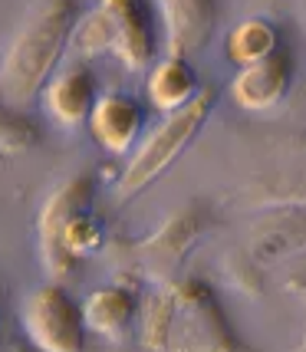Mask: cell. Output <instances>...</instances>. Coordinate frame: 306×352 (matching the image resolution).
I'll list each match as a JSON object with an SVG mask.
<instances>
[{
  "instance_id": "4",
  "label": "cell",
  "mask_w": 306,
  "mask_h": 352,
  "mask_svg": "<svg viewBox=\"0 0 306 352\" xmlns=\"http://www.w3.org/2000/svg\"><path fill=\"white\" fill-rule=\"evenodd\" d=\"M234 201L254 211L306 208V129H270L247 155Z\"/></svg>"
},
{
  "instance_id": "17",
  "label": "cell",
  "mask_w": 306,
  "mask_h": 352,
  "mask_svg": "<svg viewBox=\"0 0 306 352\" xmlns=\"http://www.w3.org/2000/svg\"><path fill=\"white\" fill-rule=\"evenodd\" d=\"M40 142V129L33 119H27L20 109H3V119H0V152L7 158L27 152Z\"/></svg>"
},
{
  "instance_id": "7",
  "label": "cell",
  "mask_w": 306,
  "mask_h": 352,
  "mask_svg": "<svg viewBox=\"0 0 306 352\" xmlns=\"http://www.w3.org/2000/svg\"><path fill=\"white\" fill-rule=\"evenodd\" d=\"M211 224H215V217L208 214V208L201 201H188L178 211H171L162 221V228L132 247L138 274L149 276L158 287L178 280V267L188 261V254L198 247L201 234Z\"/></svg>"
},
{
  "instance_id": "5",
  "label": "cell",
  "mask_w": 306,
  "mask_h": 352,
  "mask_svg": "<svg viewBox=\"0 0 306 352\" xmlns=\"http://www.w3.org/2000/svg\"><path fill=\"white\" fill-rule=\"evenodd\" d=\"M76 60H92L112 53L125 69H152L155 63V27L152 10L138 0H102L79 16L69 40Z\"/></svg>"
},
{
  "instance_id": "11",
  "label": "cell",
  "mask_w": 306,
  "mask_h": 352,
  "mask_svg": "<svg viewBox=\"0 0 306 352\" xmlns=\"http://www.w3.org/2000/svg\"><path fill=\"white\" fill-rule=\"evenodd\" d=\"M158 16L165 23L168 56L188 60L211 40L217 23V7L208 0H168V3H158Z\"/></svg>"
},
{
  "instance_id": "9",
  "label": "cell",
  "mask_w": 306,
  "mask_h": 352,
  "mask_svg": "<svg viewBox=\"0 0 306 352\" xmlns=\"http://www.w3.org/2000/svg\"><path fill=\"white\" fill-rule=\"evenodd\" d=\"M293 89V56L290 50H276L270 60L254 63L247 69H237L230 79V99L244 112H267L280 106Z\"/></svg>"
},
{
  "instance_id": "15",
  "label": "cell",
  "mask_w": 306,
  "mask_h": 352,
  "mask_svg": "<svg viewBox=\"0 0 306 352\" xmlns=\"http://www.w3.org/2000/svg\"><path fill=\"white\" fill-rule=\"evenodd\" d=\"M138 309V296H135V283L129 280H116V283H106L99 290H92L83 303V316H86V326L99 336L119 339L125 333V326L132 322Z\"/></svg>"
},
{
  "instance_id": "1",
  "label": "cell",
  "mask_w": 306,
  "mask_h": 352,
  "mask_svg": "<svg viewBox=\"0 0 306 352\" xmlns=\"http://www.w3.org/2000/svg\"><path fill=\"white\" fill-rule=\"evenodd\" d=\"M138 336L149 352H247L217 293L195 276L158 287L145 303Z\"/></svg>"
},
{
  "instance_id": "2",
  "label": "cell",
  "mask_w": 306,
  "mask_h": 352,
  "mask_svg": "<svg viewBox=\"0 0 306 352\" xmlns=\"http://www.w3.org/2000/svg\"><path fill=\"white\" fill-rule=\"evenodd\" d=\"M79 16L73 0H40L20 16L0 60V96L7 109H20L43 96L46 82L56 76L53 69L60 56L69 53Z\"/></svg>"
},
{
  "instance_id": "13",
  "label": "cell",
  "mask_w": 306,
  "mask_h": 352,
  "mask_svg": "<svg viewBox=\"0 0 306 352\" xmlns=\"http://www.w3.org/2000/svg\"><path fill=\"white\" fill-rule=\"evenodd\" d=\"M40 102H43L50 119H56L66 129H76V125L89 122L99 96H96V86H92L86 66H66L46 82Z\"/></svg>"
},
{
  "instance_id": "12",
  "label": "cell",
  "mask_w": 306,
  "mask_h": 352,
  "mask_svg": "<svg viewBox=\"0 0 306 352\" xmlns=\"http://www.w3.org/2000/svg\"><path fill=\"white\" fill-rule=\"evenodd\" d=\"M89 135L109 155H125L142 132V106L125 92H106L89 116Z\"/></svg>"
},
{
  "instance_id": "3",
  "label": "cell",
  "mask_w": 306,
  "mask_h": 352,
  "mask_svg": "<svg viewBox=\"0 0 306 352\" xmlns=\"http://www.w3.org/2000/svg\"><path fill=\"white\" fill-rule=\"evenodd\" d=\"M96 178L69 175L53 188L36 217V247L46 276L56 283L76 274V267L106 244V228L92 214Z\"/></svg>"
},
{
  "instance_id": "6",
  "label": "cell",
  "mask_w": 306,
  "mask_h": 352,
  "mask_svg": "<svg viewBox=\"0 0 306 352\" xmlns=\"http://www.w3.org/2000/svg\"><path fill=\"white\" fill-rule=\"evenodd\" d=\"M215 99H217L215 86H204L191 106H184L182 112H175V116H165V122L155 125L152 132H149V138H145L135 148V155L129 158L125 171L119 175V198H135V195H142L158 175H165V171L178 162V155L195 142V135H198L201 129H204V122L211 119Z\"/></svg>"
},
{
  "instance_id": "18",
  "label": "cell",
  "mask_w": 306,
  "mask_h": 352,
  "mask_svg": "<svg viewBox=\"0 0 306 352\" xmlns=\"http://www.w3.org/2000/svg\"><path fill=\"white\" fill-rule=\"evenodd\" d=\"M287 290L300 300V307H303V339H300V346L293 352H306V276H293V280H287Z\"/></svg>"
},
{
  "instance_id": "10",
  "label": "cell",
  "mask_w": 306,
  "mask_h": 352,
  "mask_svg": "<svg viewBox=\"0 0 306 352\" xmlns=\"http://www.w3.org/2000/svg\"><path fill=\"white\" fill-rule=\"evenodd\" d=\"M303 250H306V208L267 211L250 228V241L244 247V254L257 267L293 257V254H303Z\"/></svg>"
},
{
  "instance_id": "8",
  "label": "cell",
  "mask_w": 306,
  "mask_h": 352,
  "mask_svg": "<svg viewBox=\"0 0 306 352\" xmlns=\"http://www.w3.org/2000/svg\"><path fill=\"white\" fill-rule=\"evenodd\" d=\"M23 333L40 352H83L86 316L60 283H43L20 303Z\"/></svg>"
},
{
  "instance_id": "19",
  "label": "cell",
  "mask_w": 306,
  "mask_h": 352,
  "mask_svg": "<svg viewBox=\"0 0 306 352\" xmlns=\"http://www.w3.org/2000/svg\"><path fill=\"white\" fill-rule=\"evenodd\" d=\"M303 27H306V7H303Z\"/></svg>"
},
{
  "instance_id": "14",
  "label": "cell",
  "mask_w": 306,
  "mask_h": 352,
  "mask_svg": "<svg viewBox=\"0 0 306 352\" xmlns=\"http://www.w3.org/2000/svg\"><path fill=\"white\" fill-rule=\"evenodd\" d=\"M201 89L204 86L198 82L191 63L175 60V56H162L149 69V76H145V99H149V106L165 112V116H175L184 106H191L201 96Z\"/></svg>"
},
{
  "instance_id": "16",
  "label": "cell",
  "mask_w": 306,
  "mask_h": 352,
  "mask_svg": "<svg viewBox=\"0 0 306 352\" xmlns=\"http://www.w3.org/2000/svg\"><path fill=\"white\" fill-rule=\"evenodd\" d=\"M276 50H283L280 46V30H276L274 20H267V16H247L237 27H230L228 40H224L228 60L234 66H241V69L270 60Z\"/></svg>"
}]
</instances>
